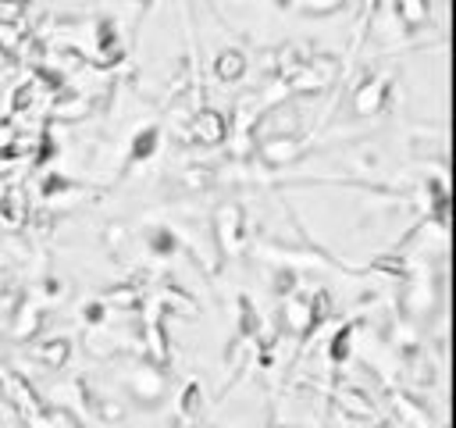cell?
Here are the masks:
<instances>
[{
	"label": "cell",
	"instance_id": "1",
	"mask_svg": "<svg viewBox=\"0 0 456 428\" xmlns=\"http://www.w3.org/2000/svg\"><path fill=\"white\" fill-rule=\"evenodd\" d=\"M281 317H285V328L296 332V335H306L310 328H317L324 317H328V296L317 292V296H306V292H289L281 296Z\"/></svg>",
	"mask_w": 456,
	"mask_h": 428
},
{
	"label": "cell",
	"instance_id": "2",
	"mask_svg": "<svg viewBox=\"0 0 456 428\" xmlns=\"http://www.w3.org/2000/svg\"><path fill=\"white\" fill-rule=\"evenodd\" d=\"M214 243L221 257H239L246 250V214L239 203H221L214 214Z\"/></svg>",
	"mask_w": 456,
	"mask_h": 428
},
{
	"label": "cell",
	"instance_id": "3",
	"mask_svg": "<svg viewBox=\"0 0 456 428\" xmlns=\"http://www.w3.org/2000/svg\"><path fill=\"white\" fill-rule=\"evenodd\" d=\"M335 57H310V61H299L292 71H289V78H285V86H289V93H296V96H306V93H321V89H328L331 82H335Z\"/></svg>",
	"mask_w": 456,
	"mask_h": 428
},
{
	"label": "cell",
	"instance_id": "4",
	"mask_svg": "<svg viewBox=\"0 0 456 428\" xmlns=\"http://www.w3.org/2000/svg\"><path fill=\"white\" fill-rule=\"evenodd\" d=\"M306 143L296 136V132H267L260 136L256 143V157L267 164V168H285V164H296L303 157Z\"/></svg>",
	"mask_w": 456,
	"mask_h": 428
},
{
	"label": "cell",
	"instance_id": "5",
	"mask_svg": "<svg viewBox=\"0 0 456 428\" xmlns=\"http://www.w3.org/2000/svg\"><path fill=\"white\" fill-rule=\"evenodd\" d=\"M128 392H132L139 403H146V407L160 403V399L167 396L164 367H160V364H153V360H142L139 367H132V374H128Z\"/></svg>",
	"mask_w": 456,
	"mask_h": 428
},
{
	"label": "cell",
	"instance_id": "6",
	"mask_svg": "<svg viewBox=\"0 0 456 428\" xmlns=\"http://www.w3.org/2000/svg\"><path fill=\"white\" fill-rule=\"evenodd\" d=\"M435 300H438V289H435V278L431 275H410L406 278V289H403V314L406 317H413V321L431 317Z\"/></svg>",
	"mask_w": 456,
	"mask_h": 428
},
{
	"label": "cell",
	"instance_id": "7",
	"mask_svg": "<svg viewBox=\"0 0 456 428\" xmlns=\"http://www.w3.org/2000/svg\"><path fill=\"white\" fill-rule=\"evenodd\" d=\"M388 89H392L388 75H370V78H363V82L356 86V93H353V114H356V118H374V114H381L385 103H388Z\"/></svg>",
	"mask_w": 456,
	"mask_h": 428
},
{
	"label": "cell",
	"instance_id": "8",
	"mask_svg": "<svg viewBox=\"0 0 456 428\" xmlns=\"http://www.w3.org/2000/svg\"><path fill=\"white\" fill-rule=\"evenodd\" d=\"M189 128H192V139H196L200 146H221V143L228 139V121H224V114L214 111V107H200V111L192 114Z\"/></svg>",
	"mask_w": 456,
	"mask_h": 428
},
{
	"label": "cell",
	"instance_id": "9",
	"mask_svg": "<svg viewBox=\"0 0 456 428\" xmlns=\"http://www.w3.org/2000/svg\"><path fill=\"white\" fill-rule=\"evenodd\" d=\"M146 357L153 364H167L171 357V346H167V335H164V303H153L150 307V328H146Z\"/></svg>",
	"mask_w": 456,
	"mask_h": 428
},
{
	"label": "cell",
	"instance_id": "10",
	"mask_svg": "<svg viewBox=\"0 0 456 428\" xmlns=\"http://www.w3.org/2000/svg\"><path fill=\"white\" fill-rule=\"evenodd\" d=\"M0 382H4V392H7V399L25 414V417H32V414H39V407H43V399L28 389V382L25 378H18V374H11V371H4L0 367Z\"/></svg>",
	"mask_w": 456,
	"mask_h": 428
},
{
	"label": "cell",
	"instance_id": "11",
	"mask_svg": "<svg viewBox=\"0 0 456 428\" xmlns=\"http://www.w3.org/2000/svg\"><path fill=\"white\" fill-rule=\"evenodd\" d=\"M39 321H43L39 303H36V300H21V303H18V314H14V321H11V335H14V339H28V335H36Z\"/></svg>",
	"mask_w": 456,
	"mask_h": 428
},
{
	"label": "cell",
	"instance_id": "12",
	"mask_svg": "<svg viewBox=\"0 0 456 428\" xmlns=\"http://www.w3.org/2000/svg\"><path fill=\"white\" fill-rule=\"evenodd\" d=\"M242 71H246V57H242V50H221V54H217V61H214V75H217L221 82H235V78H242Z\"/></svg>",
	"mask_w": 456,
	"mask_h": 428
},
{
	"label": "cell",
	"instance_id": "13",
	"mask_svg": "<svg viewBox=\"0 0 456 428\" xmlns=\"http://www.w3.org/2000/svg\"><path fill=\"white\" fill-rule=\"evenodd\" d=\"M392 407H395V414H399L403 424H431L428 410L417 399H410L406 392H392Z\"/></svg>",
	"mask_w": 456,
	"mask_h": 428
},
{
	"label": "cell",
	"instance_id": "14",
	"mask_svg": "<svg viewBox=\"0 0 456 428\" xmlns=\"http://www.w3.org/2000/svg\"><path fill=\"white\" fill-rule=\"evenodd\" d=\"M157 146H160V132L150 125V128H142L135 139H132V150H128V160L132 164H142V160H150L153 153H157Z\"/></svg>",
	"mask_w": 456,
	"mask_h": 428
},
{
	"label": "cell",
	"instance_id": "15",
	"mask_svg": "<svg viewBox=\"0 0 456 428\" xmlns=\"http://www.w3.org/2000/svg\"><path fill=\"white\" fill-rule=\"evenodd\" d=\"M395 14H399L403 25L417 29L431 18V0H395Z\"/></svg>",
	"mask_w": 456,
	"mask_h": 428
},
{
	"label": "cell",
	"instance_id": "16",
	"mask_svg": "<svg viewBox=\"0 0 456 428\" xmlns=\"http://www.w3.org/2000/svg\"><path fill=\"white\" fill-rule=\"evenodd\" d=\"M28 421L39 428H75L78 424V417H71V410H64V407H39V414H32Z\"/></svg>",
	"mask_w": 456,
	"mask_h": 428
},
{
	"label": "cell",
	"instance_id": "17",
	"mask_svg": "<svg viewBox=\"0 0 456 428\" xmlns=\"http://www.w3.org/2000/svg\"><path fill=\"white\" fill-rule=\"evenodd\" d=\"M68 353H71L68 339H50V342H39V346H36V357H39V364H46V367H64V364H68Z\"/></svg>",
	"mask_w": 456,
	"mask_h": 428
},
{
	"label": "cell",
	"instance_id": "18",
	"mask_svg": "<svg viewBox=\"0 0 456 428\" xmlns=\"http://www.w3.org/2000/svg\"><path fill=\"white\" fill-rule=\"evenodd\" d=\"M0 214L11 221V225H18L28 210H25V193L18 189V185H11V189H4L0 193Z\"/></svg>",
	"mask_w": 456,
	"mask_h": 428
},
{
	"label": "cell",
	"instance_id": "19",
	"mask_svg": "<svg viewBox=\"0 0 456 428\" xmlns=\"http://www.w3.org/2000/svg\"><path fill=\"white\" fill-rule=\"evenodd\" d=\"M146 246H150L153 253H160V257H171V253L178 250V235H175L171 228L157 225V228H150V232H146Z\"/></svg>",
	"mask_w": 456,
	"mask_h": 428
},
{
	"label": "cell",
	"instance_id": "20",
	"mask_svg": "<svg viewBox=\"0 0 456 428\" xmlns=\"http://www.w3.org/2000/svg\"><path fill=\"white\" fill-rule=\"evenodd\" d=\"M86 111H89L86 96H64V100L53 103V118L57 121H78V118H86Z\"/></svg>",
	"mask_w": 456,
	"mask_h": 428
},
{
	"label": "cell",
	"instance_id": "21",
	"mask_svg": "<svg viewBox=\"0 0 456 428\" xmlns=\"http://www.w3.org/2000/svg\"><path fill=\"white\" fill-rule=\"evenodd\" d=\"M200 407H203L200 382H185V385H182V396H178V414H182V421L196 417V414H200Z\"/></svg>",
	"mask_w": 456,
	"mask_h": 428
},
{
	"label": "cell",
	"instance_id": "22",
	"mask_svg": "<svg viewBox=\"0 0 456 428\" xmlns=\"http://www.w3.org/2000/svg\"><path fill=\"white\" fill-rule=\"evenodd\" d=\"M346 4H349V0H296L299 14H306V18H328V14L342 11Z\"/></svg>",
	"mask_w": 456,
	"mask_h": 428
},
{
	"label": "cell",
	"instance_id": "23",
	"mask_svg": "<svg viewBox=\"0 0 456 428\" xmlns=\"http://www.w3.org/2000/svg\"><path fill=\"white\" fill-rule=\"evenodd\" d=\"M349 353H353V325H346L342 332H335V339H331V346H328V357H331V364H342V360H349Z\"/></svg>",
	"mask_w": 456,
	"mask_h": 428
},
{
	"label": "cell",
	"instance_id": "24",
	"mask_svg": "<svg viewBox=\"0 0 456 428\" xmlns=\"http://www.w3.org/2000/svg\"><path fill=\"white\" fill-rule=\"evenodd\" d=\"M139 300H142V292L135 285H118V289H110L103 296L107 307H139Z\"/></svg>",
	"mask_w": 456,
	"mask_h": 428
},
{
	"label": "cell",
	"instance_id": "25",
	"mask_svg": "<svg viewBox=\"0 0 456 428\" xmlns=\"http://www.w3.org/2000/svg\"><path fill=\"white\" fill-rule=\"evenodd\" d=\"M21 43V29L11 18H0V50H14Z\"/></svg>",
	"mask_w": 456,
	"mask_h": 428
},
{
	"label": "cell",
	"instance_id": "26",
	"mask_svg": "<svg viewBox=\"0 0 456 428\" xmlns=\"http://www.w3.org/2000/svg\"><path fill=\"white\" fill-rule=\"evenodd\" d=\"M292 289H296V271L292 268H274V292L289 296Z\"/></svg>",
	"mask_w": 456,
	"mask_h": 428
},
{
	"label": "cell",
	"instance_id": "27",
	"mask_svg": "<svg viewBox=\"0 0 456 428\" xmlns=\"http://www.w3.org/2000/svg\"><path fill=\"white\" fill-rule=\"evenodd\" d=\"M370 268H378V271H388V275H406V260L395 253V257H378Z\"/></svg>",
	"mask_w": 456,
	"mask_h": 428
},
{
	"label": "cell",
	"instance_id": "28",
	"mask_svg": "<svg viewBox=\"0 0 456 428\" xmlns=\"http://www.w3.org/2000/svg\"><path fill=\"white\" fill-rule=\"evenodd\" d=\"M342 407H353L356 414H367V417L374 414V407H370V403H367L360 392H342Z\"/></svg>",
	"mask_w": 456,
	"mask_h": 428
},
{
	"label": "cell",
	"instance_id": "29",
	"mask_svg": "<svg viewBox=\"0 0 456 428\" xmlns=\"http://www.w3.org/2000/svg\"><path fill=\"white\" fill-rule=\"evenodd\" d=\"M32 96H36V86H21V89L14 93V103H11V107H14V111H25V107L32 103Z\"/></svg>",
	"mask_w": 456,
	"mask_h": 428
},
{
	"label": "cell",
	"instance_id": "30",
	"mask_svg": "<svg viewBox=\"0 0 456 428\" xmlns=\"http://www.w3.org/2000/svg\"><path fill=\"white\" fill-rule=\"evenodd\" d=\"M14 139H18L14 125H11V121H0V153H4V150H11V146H14Z\"/></svg>",
	"mask_w": 456,
	"mask_h": 428
},
{
	"label": "cell",
	"instance_id": "31",
	"mask_svg": "<svg viewBox=\"0 0 456 428\" xmlns=\"http://www.w3.org/2000/svg\"><path fill=\"white\" fill-rule=\"evenodd\" d=\"M103 310H107V303H103V300H96V303H89V307H86V321H93V325H100V321H103Z\"/></svg>",
	"mask_w": 456,
	"mask_h": 428
},
{
	"label": "cell",
	"instance_id": "32",
	"mask_svg": "<svg viewBox=\"0 0 456 428\" xmlns=\"http://www.w3.org/2000/svg\"><path fill=\"white\" fill-rule=\"evenodd\" d=\"M96 410L103 414V421H121V407L118 403H96Z\"/></svg>",
	"mask_w": 456,
	"mask_h": 428
},
{
	"label": "cell",
	"instance_id": "33",
	"mask_svg": "<svg viewBox=\"0 0 456 428\" xmlns=\"http://www.w3.org/2000/svg\"><path fill=\"white\" fill-rule=\"evenodd\" d=\"M11 68H14V61L7 57V50H0V78H7V75H11Z\"/></svg>",
	"mask_w": 456,
	"mask_h": 428
},
{
	"label": "cell",
	"instance_id": "34",
	"mask_svg": "<svg viewBox=\"0 0 456 428\" xmlns=\"http://www.w3.org/2000/svg\"><path fill=\"white\" fill-rule=\"evenodd\" d=\"M374 11H378V0H367V14L374 18Z\"/></svg>",
	"mask_w": 456,
	"mask_h": 428
},
{
	"label": "cell",
	"instance_id": "35",
	"mask_svg": "<svg viewBox=\"0 0 456 428\" xmlns=\"http://www.w3.org/2000/svg\"><path fill=\"white\" fill-rule=\"evenodd\" d=\"M4 282H7V278H4V271H0V292H4Z\"/></svg>",
	"mask_w": 456,
	"mask_h": 428
}]
</instances>
